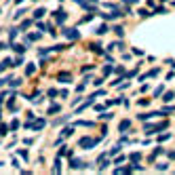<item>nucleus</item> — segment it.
<instances>
[{
    "label": "nucleus",
    "mask_w": 175,
    "mask_h": 175,
    "mask_svg": "<svg viewBox=\"0 0 175 175\" xmlns=\"http://www.w3.org/2000/svg\"><path fill=\"white\" fill-rule=\"evenodd\" d=\"M167 127H169V120L158 122V124H146V127H143V133H146V135H154V133H158V131H165Z\"/></svg>",
    "instance_id": "obj_1"
},
{
    "label": "nucleus",
    "mask_w": 175,
    "mask_h": 175,
    "mask_svg": "<svg viewBox=\"0 0 175 175\" xmlns=\"http://www.w3.org/2000/svg\"><path fill=\"white\" fill-rule=\"evenodd\" d=\"M95 143H97V139H91V137H80L78 139V148H85V150H91Z\"/></svg>",
    "instance_id": "obj_2"
},
{
    "label": "nucleus",
    "mask_w": 175,
    "mask_h": 175,
    "mask_svg": "<svg viewBox=\"0 0 175 175\" xmlns=\"http://www.w3.org/2000/svg\"><path fill=\"white\" fill-rule=\"evenodd\" d=\"M63 36L70 38V40H78L80 38V32H76L74 28H63Z\"/></svg>",
    "instance_id": "obj_3"
},
{
    "label": "nucleus",
    "mask_w": 175,
    "mask_h": 175,
    "mask_svg": "<svg viewBox=\"0 0 175 175\" xmlns=\"http://www.w3.org/2000/svg\"><path fill=\"white\" fill-rule=\"evenodd\" d=\"M44 124H46V120H44V118H38L34 124H30V120H28V124H26V127H28V129H34V131H40V129L44 127Z\"/></svg>",
    "instance_id": "obj_4"
},
{
    "label": "nucleus",
    "mask_w": 175,
    "mask_h": 175,
    "mask_svg": "<svg viewBox=\"0 0 175 175\" xmlns=\"http://www.w3.org/2000/svg\"><path fill=\"white\" fill-rule=\"evenodd\" d=\"M129 129H131V120H122V122L118 124V131H120V133H127Z\"/></svg>",
    "instance_id": "obj_5"
},
{
    "label": "nucleus",
    "mask_w": 175,
    "mask_h": 175,
    "mask_svg": "<svg viewBox=\"0 0 175 175\" xmlns=\"http://www.w3.org/2000/svg\"><path fill=\"white\" fill-rule=\"evenodd\" d=\"M55 19H57V23H63L68 19V13L65 11H55Z\"/></svg>",
    "instance_id": "obj_6"
},
{
    "label": "nucleus",
    "mask_w": 175,
    "mask_h": 175,
    "mask_svg": "<svg viewBox=\"0 0 175 175\" xmlns=\"http://www.w3.org/2000/svg\"><path fill=\"white\" fill-rule=\"evenodd\" d=\"M70 167H72V169H85V162L78 160V158H72V160H70Z\"/></svg>",
    "instance_id": "obj_7"
},
{
    "label": "nucleus",
    "mask_w": 175,
    "mask_h": 175,
    "mask_svg": "<svg viewBox=\"0 0 175 175\" xmlns=\"http://www.w3.org/2000/svg\"><path fill=\"white\" fill-rule=\"evenodd\" d=\"M135 171V167L131 165V167H118V169H114V173H133Z\"/></svg>",
    "instance_id": "obj_8"
},
{
    "label": "nucleus",
    "mask_w": 175,
    "mask_h": 175,
    "mask_svg": "<svg viewBox=\"0 0 175 175\" xmlns=\"http://www.w3.org/2000/svg\"><path fill=\"white\" fill-rule=\"evenodd\" d=\"M11 65H13V59H2V61H0V72H4Z\"/></svg>",
    "instance_id": "obj_9"
},
{
    "label": "nucleus",
    "mask_w": 175,
    "mask_h": 175,
    "mask_svg": "<svg viewBox=\"0 0 175 175\" xmlns=\"http://www.w3.org/2000/svg\"><path fill=\"white\" fill-rule=\"evenodd\" d=\"M108 30H110V28H108V26H106V23H101V26H99V28H97V30H95V34H97V36H104V34H106V32H108Z\"/></svg>",
    "instance_id": "obj_10"
},
{
    "label": "nucleus",
    "mask_w": 175,
    "mask_h": 175,
    "mask_svg": "<svg viewBox=\"0 0 175 175\" xmlns=\"http://www.w3.org/2000/svg\"><path fill=\"white\" fill-rule=\"evenodd\" d=\"M11 49H13V51H15V53H19V55H21L23 51H26V46H23V44H13Z\"/></svg>",
    "instance_id": "obj_11"
},
{
    "label": "nucleus",
    "mask_w": 175,
    "mask_h": 175,
    "mask_svg": "<svg viewBox=\"0 0 175 175\" xmlns=\"http://www.w3.org/2000/svg\"><path fill=\"white\" fill-rule=\"evenodd\" d=\"M173 97H175V93H173V91H169V93H165L162 101H167V104H169V101H173Z\"/></svg>",
    "instance_id": "obj_12"
},
{
    "label": "nucleus",
    "mask_w": 175,
    "mask_h": 175,
    "mask_svg": "<svg viewBox=\"0 0 175 175\" xmlns=\"http://www.w3.org/2000/svg\"><path fill=\"white\" fill-rule=\"evenodd\" d=\"M160 112H162V116H165V114H171V112H175V106H165Z\"/></svg>",
    "instance_id": "obj_13"
},
{
    "label": "nucleus",
    "mask_w": 175,
    "mask_h": 175,
    "mask_svg": "<svg viewBox=\"0 0 175 175\" xmlns=\"http://www.w3.org/2000/svg\"><path fill=\"white\" fill-rule=\"evenodd\" d=\"M72 133H74V129H72V127H68V129H63V131H61V139H63V137H70Z\"/></svg>",
    "instance_id": "obj_14"
},
{
    "label": "nucleus",
    "mask_w": 175,
    "mask_h": 175,
    "mask_svg": "<svg viewBox=\"0 0 175 175\" xmlns=\"http://www.w3.org/2000/svg\"><path fill=\"white\" fill-rule=\"evenodd\" d=\"M152 15H154V13L148 11V9H141V11H139V17H152Z\"/></svg>",
    "instance_id": "obj_15"
},
{
    "label": "nucleus",
    "mask_w": 175,
    "mask_h": 175,
    "mask_svg": "<svg viewBox=\"0 0 175 175\" xmlns=\"http://www.w3.org/2000/svg\"><path fill=\"white\" fill-rule=\"evenodd\" d=\"M17 34H19V28H13V30L9 32V38H11V40H15V38H17Z\"/></svg>",
    "instance_id": "obj_16"
},
{
    "label": "nucleus",
    "mask_w": 175,
    "mask_h": 175,
    "mask_svg": "<svg viewBox=\"0 0 175 175\" xmlns=\"http://www.w3.org/2000/svg\"><path fill=\"white\" fill-rule=\"evenodd\" d=\"M158 154H162V148H154V152H152V156H150V160H154Z\"/></svg>",
    "instance_id": "obj_17"
},
{
    "label": "nucleus",
    "mask_w": 175,
    "mask_h": 175,
    "mask_svg": "<svg viewBox=\"0 0 175 175\" xmlns=\"http://www.w3.org/2000/svg\"><path fill=\"white\" fill-rule=\"evenodd\" d=\"M59 82H70V74H59Z\"/></svg>",
    "instance_id": "obj_18"
},
{
    "label": "nucleus",
    "mask_w": 175,
    "mask_h": 175,
    "mask_svg": "<svg viewBox=\"0 0 175 175\" xmlns=\"http://www.w3.org/2000/svg\"><path fill=\"white\" fill-rule=\"evenodd\" d=\"M59 110H61V108H59V106H57V104H53V106H51V108H49V114H57V112H59Z\"/></svg>",
    "instance_id": "obj_19"
},
{
    "label": "nucleus",
    "mask_w": 175,
    "mask_h": 175,
    "mask_svg": "<svg viewBox=\"0 0 175 175\" xmlns=\"http://www.w3.org/2000/svg\"><path fill=\"white\" fill-rule=\"evenodd\" d=\"M44 13H46V11H44V9L40 7V9H36V13H34V17H36V19H40V17H42Z\"/></svg>",
    "instance_id": "obj_20"
},
{
    "label": "nucleus",
    "mask_w": 175,
    "mask_h": 175,
    "mask_svg": "<svg viewBox=\"0 0 175 175\" xmlns=\"http://www.w3.org/2000/svg\"><path fill=\"white\" fill-rule=\"evenodd\" d=\"M114 32H116V36H122L124 34V28L122 26H114Z\"/></svg>",
    "instance_id": "obj_21"
},
{
    "label": "nucleus",
    "mask_w": 175,
    "mask_h": 175,
    "mask_svg": "<svg viewBox=\"0 0 175 175\" xmlns=\"http://www.w3.org/2000/svg\"><path fill=\"white\" fill-rule=\"evenodd\" d=\"M169 169V165L167 162H160V165H156V171H167Z\"/></svg>",
    "instance_id": "obj_22"
},
{
    "label": "nucleus",
    "mask_w": 175,
    "mask_h": 175,
    "mask_svg": "<svg viewBox=\"0 0 175 175\" xmlns=\"http://www.w3.org/2000/svg\"><path fill=\"white\" fill-rule=\"evenodd\" d=\"M118 152H120V146H114V148L110 150V152H108V154H110V156H114V154H118Z\"/></svg>",
    "instance_id": "obj_23"
},
{
    "label": "nucleus",
    "mask_w": 175,
    "mask_h": 175,
    "mask_svg": "<svg viewBox=\"0 0 175 175\" xmlns=\"http://www.w3.org/2000/svg\"><path fill=\"white\" fill-rule=\"evenodd\" d=\"M30 26H32V19H26V21L21 23V30H26V28H30Z\"/></svg>",
    "instance_id": "obj_24"
},
{
    "label": "nucleus",
    "mask_w": 175,
    "mask_h": 175,
    "mask_svg": "<svg viewBox=\"0 0 175 175\" xmlns=\"http://www.w3.org/2000/svg\"><path fill=\"white\" fill-rule=\"evenodd\" d=\"M34 72H36V68H34V65H28V68H26V74H28V76H32Z\"/></svg>",
    "instance_id": "obj_25"
},
{
    "label": "nucleus",
    "mask_w": 175,
    "mask_h": 175,
    "mask_svg": "<svg viewBox=\"0 0 175 175\" xmlns=\"http://www.w3.org/2000/svg\"><path fill=\"white\" fill-rule=\"evenodd\" d=\"M158 72H160V70H158V68H154L152 72H150V74H148V78H154V76H158Z\"/></svg>",
    "instance_id": "obj_26"
},
{
    "label": "nucleus",
    "mask_w": 175,
    "mask_h": 175,
    "mask_svg": "<svg viewBox=\"0 0 175 175\" xmlns=\"http://www.w3.org/2000/svg\"><path fill=\"white\" fill-rule=\"evenodd\" d=\"M171 139V133H165V135H158V141H167Z\"/></svg>",
    "instance_id": "obj_27"
},
{
    "label": "nucleus",
    "mask_w": 175,
    "mask_h": 175,
    "mask_svg": "<svg viewBox=\"0 0 175 175\" xmlns=\"http://www.w3.org/2000/svg\"><path fill=\"white\" fill-rule=\"evenodd\" d=\"M139 158H141V154H139V152H133V154H131V160H133V162H137Z\"/></svg>",
    "instance_id": "obj_28"
},
{
    "label": "nucleus",
    "mask_w": 175,
    "mask_h": 175,
    "mask_svg": "<svg viewBox=\"0 0 175 175\" xmlns=\"http://www.w3.org/2000/svg\"><path fill=\"white\" fill-rule=\"evenodd\" d=\"M23 63V57H17L15 61H13V68H17V65H21Z\"/></svg>",
    "instance_id": "obj_29"
},
{
    "label": "nucleus",
    "mask_w": 175,
    "mask_h": 175,
    "mask_svg": "<svg viewBox=\"0 0 175 175\" xmlns=\"http://www.w3.org/2000/svg\"><path fill=\"white\" fill-rule=\"evenodd\" d=\"M23 13H28V11H23V9H19V11L15 13V19H19V17H23Z\"/></svg>",
    "instance_id": "obj_30"
},
{
    "label": "nucleus",
    "mask_w": 175,
    "mask_h": 175,
    "mask_svg": "<svg viewBox=\"0 0 175 175\" xmlns=\"http://www.w3.org/2000/svg\"><path fill=\"white\" fill-rule=\"evenodd\" d=\"M162 93H165V87H158V89L154 91V95H156V97H158V95H162Z\"/></svg>",
    "instance_id": "obj_31"
},
{
    "label": "nucleus",
    "mask_w": 175,
    "mask_h": 175,
    "mask_svg": "<svg viewBox=\"0 0 175 175\" xmlns=\"http://www.w3.org/2000/svg\"><path fill=\"white\" fill-rule=\"evenodd\" d=\"M17 127H19V120H13V122H11V131H15Z\"/></svg>",
    "instance_id": "obj_32"
},
{
    "label": "nucleus",
    "mask_w": 175,
    "mask_h": 175,
    "mask_svg": "<svg viewBox=\"0 0 175 175\" xmlns=\"http://www.w3.org/2000/svg\"><path fill=\"white\" fill-rule=\"evenodd\" d=\"M2 135H7V127H4V124H0V137H2Z\"/></svg>",
    "instance_id": "obj_33"
},
{
    "label": "nucleus",
    "mask_w": 175,
    "mask_h": 175,
    "mask_svg": "<svg viewBox=\"0 0 175 175\" xmlns=\"http://www.w3.org/2000/svg\"><path fill=\"white\" fill-rule=\"evenodd\" d=\"M46 93H49V97H55V95H57V91H55V89H49Z\"/></svg>",
    "instance_id": "obj_34"
},
{
    "label": "nucleus",
    "mask_w": 175,
    "mask_h": 175,
    "mask_svg": "<svg viewBox=\"0 0 175 175\" xmlns=\"http://www.w3.org/2000/svg\"><path fill=\"white\" fill-rule=\"evenodd\" d=\"M154 13H167V9H165V7H156V11H154Z\"/></svg>",
    "instance_id": "obj_35"
},
{
    "label": "nucleus",
    "mask_w": 175,
    "mask_h": 175,
    "mask_svg": "<svg viewBox=\"0 0 175 175\" xmlns=\"http://www.w3.org/2000/svg\"><path fill=\"white\" fill-rule=\"evenodd\" d=\"M112 70H114V68H112V65H106V68H104V74H110V72H112Z\"/></svg>",
    "instance_id": "obj_36"
},
{
    "label": "nucleus",
    "mask_w": 175,
    "mask_h": 175,
    "mask_svg": "<svg viewBox=\"0 0 175 175\" xmlns=\"http://www.w3.org/2000/svg\"><path fill=\"white\" fill-rule=\"evenodd\" d=\"M167 156H169V158H171V160H173V158H175V150H171V152H169V154H167Z\"/></svg>",
    "instance_id": "obj_37"
},
{
    "label": "nucleus",
    "mask_w": 175,
    "mask_h": 175,
    "mask_svg": "<svg viewBox=\"0 0 175 175\" xmlns=\"http://www.w3.org/2000/svg\"><path fill=\"white\" fill-rule=\"evenodd\" d=\"M87 2H93V4H95V2H97V0H87Z\"/></svg>",
    "instance_id": "obj_38"
}]
</instances>
